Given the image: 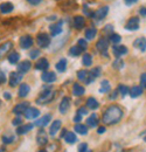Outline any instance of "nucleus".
I'll return each mask as SVG.
<instances>
[{"label":"nucleus","instance_id":"obj_10","mask_svg":"<svg viewBox=\"0 0 146 152\" xmlns=\"http://www.w3.org/2000/svg\"><path fill=\"white\" fill-rule=\"evenodd\" d=\"M112 52H113V55L117 58H120V56L128 54V48L123 45H116V46H113Z\"/></svg>","mask_w":146,"mask_h":152},{"label":"nucleus","instance_id":"obj_18","mask_svg":"<svg viewBox=\"0 0 146 152\" xmlns=\"http://www.w3.org/2000/svg\"><path fill=\"white\" fill-rule=\"evenodd\" d=\"M49 29H50V33H52L53 37H57L58 34L62 33V22L61 21L60 22H56V23L54 22L53 25H50Z\"/></svg>","mask_w":146,"mask_h":152},{"label":"nucleus","instance_id":"obj_39","mask_svg":"<svg viewBox=\"0 0 146 152\" xmlns=\"http://www.w3.org/2000/svg\"><path fill=\"white\" fill-rule=\"evenodd\" d=\"M109 41L111 43H113L115 46L117 45V43H119L120 41H122V37L120 35H118V34H116V33H111L109 37Z\"/></svg>","mask_w":146,"mask_h":152},{"label":"nucleus","instance_id":"obj_12","mask_svg":"<svg viewBox=\"0 0 146 152\" xmlns=\"http://www.w3.org/2000/svg\"><path fill=\"white\" fill-rule=\"evenodd\" d=\"M12 47H13V43L11 41L5 42V43H2L0 46V60H2L4 57L8 54V52L12 49Z\"/></svg>","mask_w":146,"mask_h":152},{"label":"nucleus","instance_id":"obj_40","mask_svg":"<svg viewBox=\"0 0 146 152\" xmlns=\"http://www.w3.org/2000/svg\"><path fill=\"white\" fill-rule=\"evenodd\" d=\"M112 67H113L115 69L119 70V69H122V68L124 67V61H123L122 58H116V60L113 61V63H112Z\"/></svg>","mask_w":146,"mask_h":152},{"label":"nucleus","instance_id":"obj_1","mask_svg":"<svg viewBox=\"0 0 146 152\" xmlns=\"http://www.w3.org/2000/svg\"><path fill=\"white\" fill-rule=\"evenodd\" d=\"M123 117V110L118 105H110L109 108L104 111L102 121L107 125H113L117 124Z\"/></svg>","mask_w":146,"mask_h":152},{"label":"nucleus","instance_id":"obj_7","mask_svg":"<svg viewBox=\"0 0 146 152\" xmlns=\"http://www.w3.org/2000/svg\"><path fill=\"white\" fill-rule=\"evenodd\" d=\"M109 13V7L108 6H102L98 10H96L93 12V18L97 20H103Z\"/></svg>","mask_w":146,"mask_h":152},{"label":"nucleus","instance_id":"obj_60","mask_svg":"<svg viewBox=\"0 0 146 152\" xmlns=\"http://www.w3.org/2000/svg\"><path fill=\"white\" fill-rule=\"evenodd\" d=\"M39 152H47V151H45V150H40Z\"/></svg>","mask_w":146,"mask_h":152},{"label":"nucleus","instance_id":"obj_37","mask_svg":"<svg viewBox=\"0 0 146 152\" xmlns=\"http://www.w3.org/2000/svg\"><path fill=\"white\" fill-rule=\"evenodd\" d=\"M64 140L68 144H74L77 140V137H76V134L74 132H67V134L64 136Z\"/></svg>","mask_w":146,"mask_h":152},{"label":"nucleus","instance_id":"obj_35","mask_svg":"<svg viewBox=\"0 0 146 152\" xmlns=\"http://www.w3.org/2000/svg\"><path fill=\"white\" fill-rule=\"evenodd\" d=\"M81 53H83V49L80 48L78 46H73L69 49V55H72V56H78V55H81Z\"/></svg>","mask_w":146,"mask_h":152},{"label":"nucleus","instance_id":"obj_46","mask_svg":"<svg viewBox=\"0 0 146 152\" xmlns=\"http://www.w3.org/2000/svg\"><path fill=\"white\" fill-rule=\"evenodd\" d=\"M83 12H84V14H85V15H88L89 18H93V12L89 11V8H88V6H87V5H84V7H83Z\"/></svg>","mask_w":146,"mask_h":152},{"label":"nucleus","instance_id":"obj_17","mask_svg":"<svg viewBox=\"0 0 146 152\" xmlns=\"http://www.w3.org/2000/svg\"><path fill=\"white\" fill-rule=\"evenodd\" d=\"M49 67V63H48V60L46 57H42V58H39L37 62L35 63V69L37 70H43L46 72Z\"/></svg>","mask_w":146,"mask_h":152},{"label":"nucleus","instance_id":"obj_53","mask_svg":"<svg viewBox=\"0 0 146 152\" xmlns=\"http://www.w3.org/2000/svg\"><path fill=\"white\" fill-rule=\"evenodd\" d=\"M138 0H124V2L128 5V6H130V5H133V4H136Z\"/></svg>","mask_w":146,"mask_h":152},{"label":"nucleus","instance_id":"obj_27","mask_svg":"<svg viewBox=\"0 0 146 152\" xmlns=\"http://www.w3.org/2000/svg\"><path fill=\"white\" fill-rule=\"evenodd\" d=\"M98 123H99V119H98V116L96 114H92L88 119H87V124L89 125V126H91V128H96L97 125H98Z\"/></svg>","mask_w":146,"mask_h":152},{"label":"nucleus","instance_id":"obj_5","mask_svg":"<svg viewBox=\"0 0 146 152\" xmlns=\"http://www.w3.org/2000/svg\"><path fill=\"white\" fill-rule=\"evenodd\" d=\"M33 43H34V40H33V38L31 35H23V37H21L20 40H19V45H20V47L22 49L31 48L33 46Z\"/></svg>","mask_w":146,"mask_h":152},{"label":"nucleus","instance_id":"obj_23","mask_svg":"<svg viewBox=\"0 0 146 152\" xmlns=\"http://www.w3.org/2000/svg\"><path fill=\"white\" fill-rule=\"evenodd\" d=\"M133 47L138 48L140 52H145L146 50V39L145 38H139L134 40L133 42Z\"/></svg>","mask_w":146,"mask_h":152},{"label":"nucleus","instance_id":"obj_30","mask_svg":"<svg viewBox=\"0 0 146 152\" xmlns=\"http://www.w3.org/2000/svg\"><path fill=\"white\" fill-rule=\"evenodd\" d=\"M75 132L80 133L82 136H85V134H88V126L84 124H76L75 125Z\"/></svg>","mask_w":146,"mask_h":152},{"label":"nucleus","instance_id":"obj_34","mask_svg":"<svg viewBox=\"0 0 146 152\" xmlns=\"http://www.w3.org/2000/svg\"><path fill=\"white\" fill-rule=\"evenodd\" d=\"M110 89H111V87H110L109 81H107V80L102 81V83H101V88H99V93H101V94H105V93L109 91Z\"/></svg>","mask_w":146,"mask_h":152},{"label":"nucleus","instance_id":"obj_38","mask_svg":"<svg viewBox=\"0 0 146 152\" xmlns=\"http://www.w3.org/2000/svg\"><path fill=\"white\" fill-rule=\"evenodd\" d=\"M19 58H20V55H19L17 52H13L8 55V62L11 64H17L19 62Z\"/></svg>","mask_w":146,"mask_h":152},{"label":"nucleus","instance_id":"obj_55","mask_svg":"<svg viewBox=\"0 0 146 152\" xmlns=\"http://www.w3.org/2000/svg\"><path fill=\"white\" fill-rule=\"evenodd\" d=\"M81 119H82V116H81V115H76V116L74 117V122H76V123H78Z\"/></svg>","mask_w":146,"mask_h":152},{"label":"nucleus","instance_id":"obj_25","mask_svg":"<svg viewBox=\"0 0 146 152\" xmlns=\"http://www.w3.org/2000/svg\"><path fill=\"white\" fill-rule=\"evenodd\" d=\"M130 96L132 97V98H136V97H139V96L143 94V87L140 86H133L131 89H130Z\"/></svg>","mask_w":146,"mask_h":152},{"label":"nucleus","instance_id":"obj_47","mask_svg":"<svg viewBox=\"0 0 146 152\" xmlns=\"http://www.w3.org/2000/svg\"><path fill=\"white\" fill-rule=\"evenodd\" d=\"M39 55H40V50H39V49H33V50L29 53L31 58H36Z\"/></svg>","mask_w":146,"mask_h":152},{"label":"nucleus","instance_id":"obj_2","mask_svg":"<svg viewBox=\"0 0 146 152\" xmlns=\"http://www.w3.org/2000/svg\"><path fill=\"white\" fill-rule=\"evenodd\" d=\"M55 97V90H53L52 88H48V89H45L40 96L36 98V103L40 105H45V104H48L50 103Z\"/></svg>","mask_w":146,"mask_h":152},{"label":"nucleus","instance_id":"obj_57","mask_svg":"<svg viewBox=\"0 0 146 152\" xmlns=\"http://www.w3.org/2000/svg\"><path fill=\"white\" fill-rule=\"evenodd\" d=\"M117 94H118V90H117V91H115L112 95H110V99H115V98L117 97Z\"/></svg>","mask_w":146,"mask_h":152},{"label":"nucleus","instance_id":"obj_3","mask_svg":"<svg viewBox=\"0 0 146 152\" xmlns=\"http://www.w3.org/2000/svg\"><path fill=\"white\" fill-rule=\"evenodd\" d=\"M36 43L40 48H48L50 46V38L46 33H40L36 37Z\"/></svg>","mask_w":146,"mask_h":152},{"label":"nucleus","instance_id":"obj_52","mask_svg":"<svg viewBox=\"0 0 146 152\" xmlns=\"http://www.w3.org/2000/svg\"><path fill=\"white\" fill-rule=\"evenodd\" d=\"M27 1H28V2L31 4V5L35 6V5H39V4H40V2L42 1V0H27Z\"/></svg>","mask_w":146,"mask_h":152},{"label":"nucleus","instance_id":"obj_43","mask_svg":"<svg viewBox=\"0 0 146 152\" xmlns=\"http://www.w3.org/2000/svg\"><path fill=\"white\" fill-rule=\"evenodd\" d=\"M77 46H78L80 48H82L83 50H85V49L88 48V42H87L85 39H80V40L77 41Z\"/></svg>","mask_w":146,"mask_h":152},{"label":"nucleus","instance_id":"obj_24","mask_svg":"<svg viewBox=\"0 0 146 152\" xmlns=\"http://www.w3.org/2000/svg\"><path fill=\"white\" fill-rule=\"evenodd\" d=\"M29 90H31V88H29L28 84H26V83L20 84V87H19V91H18L19 97H21V98L26 97V96L29 94Z\"/></svg>","mask_w":146,"mask_h":152},{"label":"nucleus","instance_id":"obj_20","mask_svg":"<svg viewBox=\"0 0 146 152\" xmlns=\"http://www.w3.org/2000/svg\"><path fill=\"white\" fill-rule=\"evenodd\" d=\"M23 115H25V117H26L27 119H35V118L39 117L40 111L37 110L36 108H28Z\"/></svg>","mask_w":146,"mask_h":152},{"label":"nucleus","instance_id":"obj_61","mask_svg":"<svg viewBox=\"0 0 146 152\" xmlns=\"http://www.w3.org/2000/svg\"><path fill=\"white\" fill-rule=\"evenodd\" d=\"M145 140H146V137H145Z\"/></svg>","mask_w":146,"mask_h":152},{"label":"nucleus","instance_id":"obj_50","mask_svg":"<svg viewBox=\"0 0 146 152\" xmlns=\"http://www.w3.org/2000/svg\"><path fill=\"white\" fill-rule=\"evenodd\" d=\"M88 114V110H87V108H80L78 110H77V115H81L82 117L84 116V115Z\"/></svg>","mask_w":146,"mask_h":152},{"label":"nucleus","instance_id":"obj_16","mask_svg":"<svg viewBox=\"0 0 146 152\" xmlns=\"http://www.w3.org/2000/svg\"><path fill=\"white\" fill-rule=\"evenodd\" d=\"M36 142H37V144H39L40 146H43V145H46V144L48 143V137H47V133L45 132L42 129H41V130L37 132Z\"/></svg>","mask_w":146,"mask_h":152},{"label":"nucleus","instance_id":"obj_14","mask_svg":"<svg viewBox=\"0 0 146 152\" xmlns=\"http://www.w3.org/2000/svg\"><path fill=\"white\" fill-rule=\"evenodd\" d=\"M29 105V103L28 102H23V103H20V104H17L14 108H13V113L15 115H21V114H25L26 113V110L29 108L28 107Z\"/></svg>","mask_w":146,"mask_h":152},{"label":"nucleus","instance_id":"obj_8","mask_svg":"<svg viewBox=\"0 0 146 152\" xmlns=\"http://www.w3.org/2000/svg\"><path fill=\"white\" fill-rule=\"evenodd\" d=\"M22 80V74H20L19 72H13L9 74V78H8V82H9V86L11 87H17L19 83L21 82Z\"/></svg>","mask_w":146,"mask_h":152},{"label":"nucleus","instance_id":"obj_42","mask_svg":"<svg viewBox=\"0 0 146 152\" xmlns=\"http://www.w3.org/2000/svg\"><path fill=\"white\" fill-rule=\"evenodd\" d=\"M13 140H14V136H12V134L2 136V143L4 144H11V143H13Z\"/></svg>","mask_w":146,"mask_h":152},{"label":"nucleus","instance_id":"obj_22","mask_svg":"<svg viewBox=\"0 0 146 152\" xmlns=\"http://www.w3.org/2000/svg\"><path fill=\"white\" fill-rule=\"evenodd\" d=\"M85 26V19L82 15H76L74 18V27L76 29H82Z\"/></svg>","mask_w":146,"mask_h":152},{"label":"nucleus","instance_id":"obj_45","mask_svg":"<svg viewBox=\"0 0 146 152\" xmlns=\"http://www.w3.org/2000/svg\"><path fill=\"white\" fill-rule=\"evenodd\" d=\"M101 72H102V69H101V67H96V68H93L91 72V75L96 78V77H98V76L101 75Z\"/></svg>","mask_w":146,"mask_h":152},{"label":"nucleus","instance_id":"obj_36","mask_svg":"<svg viewBox=\"0 0 146 152\" xmlns=\"http://www.w3.org/2000/svg\"><path fill=\"white\" fill-rule=\"evenodd\" d=\"M82 63L85 66V67H90L92 64V56L89 53H85L83 57H82Z\"/></svg>","mask_w":146,"mask_h":152},{"label":"nucleus","instance_id":"obj_49","mask_svg":"<svg viewBox=\"0 0 146 152\" xmlns=\"http://www.w3.org/2000/svg\"><path fill=\"white\" fill-rule=\"evenodd\" d=\"M140 83H142V87L146 89V73L142 74V76H140Z\"/></svg>","mask_w":146,"mask_h":152},{"label":"nucleus","instance_id":"obj_33","mask_svg":"<svg viewBox=\"0 0 146 152\" xmlns=\"http://www.w3.org/2000/svg\"><path fill=\"white\" fill-rule=\"evenodd\" d=\"M85 39L87 40H92V39L96 37V34H97V29L95 28V27H90V28H88V29H85Z\"/></svg>","mask_w":146,"mask_h":152},{"label":"nucleus","instance_id":"obj_41","mask_svg":"<svg viewBox=\"0 0 146 152\" xmlns=\"http://www.w3.org/2000/svg\"><path fill=\"white\" fill-rule=\"evenodd\" d=\"M118 93L122 96H126L130 93V88L126 87V86H124V84H119L118 86Z\"/></svg>","mask_w":146,"mask_h":152},{"label":"nucleus","instance_id":"obj_21","mask_svg":"<svg viewBox=\"0 0 146 152\" xmlns=\"http://www.w3.org/2000/svg\"><path fill=\"white\" fill-rule=\"evenodd\" d=\"M50 119H52V115L47 114L46 116L41 117L40 119H36V122L34 123V125H35V126H40V128L46 126V125H47V124L50 122Z\"/></svg>","mask_w":146,"mask_h":152},{"label":"nucleus","instance_id":"obj_32","mask_svg":"<svg viewBox=\"0 0 146 152\" xmlns=\"http://www.w3.org/2000/svg\"><path fill=\"white\" fill-rule=\"evenodd\" d=\"M60 128H61V121L56 119L54 123L52 124V126H50V130H49L50 136H55V134L57 133V131L60 130Z\"/></svg>","mask_w":146,"mask_h":152},{"label":"nucleus","instance_id":"obj_31","mask_svg":"<svg viewBox=\"0 0 146 152\" xmlns=\"http://www.w3.org/2000/svg\"><path fill=\"white\" fill-rule=\"evenodd\" d=\"M56 70L60 72V73H63L66 69H67V60L66 58H61L57 63H56Z\"/></svg>","mask_w":146,"mask_h":152},{"label":"nucleus","instance_id":"obj_29","mask_svg":"<svg viewBox=\"0 0 146 152\" xmlns=\"http://www.w3.org/2000/svg\"><path fill=\"white\" fill-rule=\"evenodd\" d=\"M84 91H85V89H84L81 84H78V83H74V86H73L74 96H82L83 94H84Z\"/></svg>","mask_w":146,"mask_h":152},{"label":"nucleus","instance_id":"obj_6","mask_svg":"<svg viewBox=\"0 0 146 152\" xmlns=\"http://www.w3.org/2000/svg\"><path fill=\"white\" fill-rule=\"evenodd\" d=\"M140 26V20L138 17H133V18H130L125 25V29L128 31H137Z\"/></svg>","mask_w":146,"mask_h":152},{"label":"nucleus","instance_id":"obj_19","mask_svg":"<svg viewBox=\"0 0 146 152\" xmlns=\"http://www.w3.org/2000/svg\"><path fill=\"white\" fill-rule=\"evenodd\" d=\"M13 10H14V6H13L12 2L6 1V2L0 4V12H1L2 14H8V13H11Z\"/></svg>","mask_w":146,"mask_h":152},{"label":"nucleus","instance_id":"obj_51","mask_svg":"<svg viewBox=\"0 0 146 152\" xmlns=\"http://www.w3.org/2000/svg\"><path fill=\"white\" fill-rule=\"evenodd\" d=\"M6 82V76H5V74L0 70V84H2V83H5Z\"/></svg>","mask_w":146,"mask_h":152},{"label":"nucleus","instance_id":"obj_56","mask_svg":"<svg viewBox=\"0 0 146 152\" xmlns=\"http://www.w3.org/2000/svg\"><path fill=\"white\" fill-rule=\"evenodd\" d=\"M139 13H140V15H144V17H146V7H143V8H140Z\"/></svg>","mask_w":146,"mask_h":152},{"label":"nucleus","instance_id":"obj_59","mask_svg":"<svg viewBox=\"0 0 146 152\" xmlns=\"http://www.w3.org/2000/svg\"><path fill=\"white\" fill-rule=\"evenodd\" d=\"M140 136H145V137H146V130H145V131H143V132L140 133Z\"/></svg>","mask_w":146,"mask_h":152},{"label":"nucleus","instance_id":"obj_11","mask_svg":"<svg viewBox=\"0 0 146 152\" xmlns=\"http://www.w3.org/2000/svg\"><path fill=\"white\" fill-rule=\"evenodd\" d=\"M69 108H70V98H69V97H64V98L61 101L60 105H58V110H60L61 114L64 115L68 113Z\"/></svg>","mask_w":146,"mask_h":152},{"label":"nucleus","instance_id":"obj_4","mask_svg":"<svg viewBox=\"0 0 146 152\" xmlns=\"http://www.w3.org/2000/svg\"><path fill=\"white\" fill-rule=\"evenodd\" d=\"M77 77H78L80 81H83L87 84H90L95 80V77L91 75V73L89 70H78L77 72Z\"/></svg>","mask_w":146,"mask_h":152},{"label":"nucleus","instance_id":"obj_44","mask_svg":"<svg viewBox=\"0 0 146 152\" xmlns=\"http://www.w3.org/2000/svg\"><path fill=\"white\" fill-rule=\"evenodd\" d=\"M78 152H92L91 150H88V144L87 143H82L78 146Z\"/></svg>","mask_w":146,"mask_h":152},{"label":"nucleus","instance_id":"obj_48","mask_svg":"<svg viewBox=\"0 0 146 152\" xmlns=\"http://www.w3.org/2000/svg\"><path fill=\"white\" fill-rule=\"evenodd\" d=\"M12 123H13V125H15V126H20V125H21V123H22V119L18 116V117H15V118L13 119V122H12Z\"/></svg>","mask_w":146,"mask_h":152},{"label":"nucleus","instance_id":"obj_13","mask_svg":"<svg viewBox=\"0 0 146 152\" xmlns=\"http://www.w3.org/2000/svg\"><path fill=\"white\" fill-rule=\"evenodd\" d=\"M32 68V63L31 61H22L18 64V72L20 74H26L27 72H29Z\"/></svg>","mask_w":146,"mask_h":152},{"label":"nucleus","instance_id":"obj_26","mask_svg":"<svg viewBox=\"0 0 146 152\" xmlns=\"http://www.w3.org/2000/svg\"><path fill=\"white\" fill-rule=\"evenodd\" d=\"M33 128H34V124H23V125H20V126L17 128L15 132L18 133V134H25L28 131H31Z\"/></svg>","mask_w":146,"mask_h":152},{"label":"nucleus","instance_id":"obj_15","mask_svg":"<svg viewBox=\"0 0 146 152\" xmlns=\"http://www.w3.org/2000/svg\"><path fill=\"white\" fill-rule=\"evenodd\" d=\"M41 80L46 83H53L56 81V75L53 72H43L41 75Z\"/></svg>","mask_w":146,"mask_h":152},{"label":"nucleus","instance_id":"obj_58","mask_svg":"<svg viewBox=\"0 0 146 152\" xmlns=\"http://www.w3.org/2000/svg\"><path fill=\"white\" fill-rule=\"evenodd\" d=\"M4 97H5L6 99H11V94H8V93H5V94H4Z\"/></svg>","mask_w":146,"mask_h":152},{"label":"nucleus","instance_id":"obj_28","mask_svg":"<svg viewBox=\"0 0 146 152\" xmlns=\"http://www.w3.org/2000/svg\"><path fill=\"white\" fill-rule=\"evenodd\" d=\"M98 107H99V103L97 102V99H96V98H93V97H89V98L87 99V108H88V109L95 110V109H98Z\"/></svg>","mask_w":146,"mask_h":152},{"label":"nucleus","instance_id":"obj_54","mask_svg":"<svg viewBox=\"0 0 146 152\" xmlns=\"http://www.w3.org/2000/svg\"><path fill=\"white\" fill-rule=\"evenodd\" d=\"M105 132V126H99L98 129H97V133H99V134H102V133Z\"/></svg>","mask_w":146,"mask_h":152},{"label":"nucleus","instance_id":"obj_9","mask_svg":"<svg viewBox=\"0 0 146 152\" xmlns=\"http://www.w3.org/2000/svg\"><path fill=\"white\" fill-rule=\"evenodd\" d=\"M109 42L110 41L107 38L99 39V40L97 41V43H96L97 50L101 52V53H107V50H108V48H109Z\"/></svg>","mask_w":146,"mask_h":152}]
</instances>
